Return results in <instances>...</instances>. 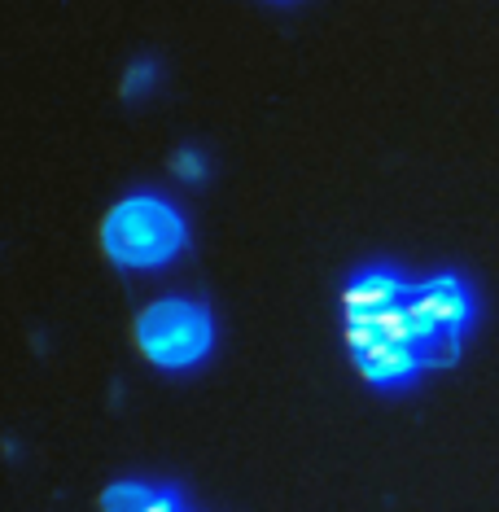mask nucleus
<instances>
[{
	"mask_svg": "<svg viewBox=\"0 0 499 512\" xmlns=\"http://www.w3.org/2000/svg\"><path fill=\"white\" fill-rule=\"evenodd\" d=\"M408 316H412L416 342H421L429 364H451V359L460 355V337L478 320V294H473V285L456 272L412 281Z\"/></svg>",
	"mask_w": 499,
	"mask_h": 512,
	"instance_id": "nucleus-4",
	"label": "nucleus"
},
{
	"mask_svg": "<svg viewBox=\"0 0 499 512\" xmlns=\"http://www.w3.org/2000/svg\"><path fill=\"white\" fill-rule=\"evenodd\" d=\"M412 294V281L399 272V267H359V272L346 281L342 289V316L346 324L351 320H373V316H386V311L403 307Z\"/></svg>",
	"mask_w": 499,
	"mask_h": 512,
	"instance_id": "nucleus-5",
	"label": "nucleus"
},
{
	"mask_svg": "<svg viewBox=\"0 0 499 512\" xmlns=\"http://www.w3.org/2000/svg\"><path fill=\"white\" fill-rule=\"evenodd\" d=\"M136 346L162 372H189L215 351V320L202 302L158 298L136 320Z\"/></svg>",
	"mask_w": 499,
	"mask_h": 512,
	"instance_id": "nucleus-3",
	"label": "nucleus"
},
{
	"mask_svg": "<svg viewBox=\"0 0 499 512\" xmlns=\"http://www.w3.org/2000/svg\"><path fill=\"white\" fill-rule=\"evenodd\" d=\"M346 346H351V359L359 368V377L377 390H399L416 381L429 368V359L416 342L408 302L403 307L386 311V316L373 320H351L346 324Z\"/></svg>",
	"mask_w": 499,
	"mask_h": 512,
	"instance_id": "nucleus-2",
	"label": "nucleus"
},
{
	"mask_svg": "<svg viewBox=\"0 0 499 512\" xmlns=\"http://www.w3.org/2000/svg\"><path fill=\"white\" fill-rule=\"evenodd\" d=\"M106 512H184L180 491L171 486H149V482H114L101 495Z\"/></svg>",
	"mask_w": 499,
	"mask_h": 512,
	"instance_id": "nucleus-6",
	"label": "nucleus"
},
{
	"mask_svg": "<svg viewBox=\"0 0 499 512\" xmlns=\"http://www.w3.org/2000/svg\"><path fill=\"white\" fill-rule=\"evenodd\" d=\"M101 246L119 267H167L189 246V224L167 197L158 193H132L106 215L101 224Z\"/></svg>",
	"mask_w": 499,
	"mask_h": 512,
	"instance_id": "nucleus-1",
	"label": "nucleus"
}]
</instances>
